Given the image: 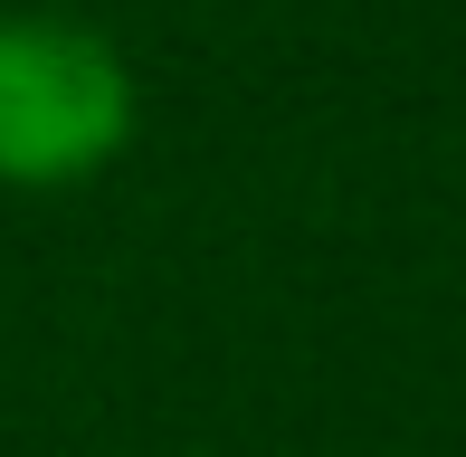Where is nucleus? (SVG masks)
Wrapping results in <instances>:
<instances>
[{"label":"nucleus","mask_w":466,"mask_h":457,"mask_svg":"<svg viewBox=\"0 0 466 457\" xmlns=\"http://www.w3.org/2000/svg\"><path fill=\"white\" fill-rule=\"evenodd\" d=\"M134 143V67L105 29L0 19V181L67 191Z\"/></svg>","instance_id":"f257e3e1"}]
</instances>
